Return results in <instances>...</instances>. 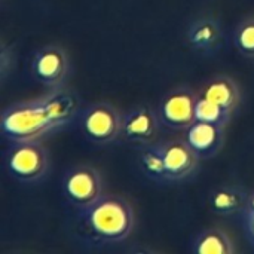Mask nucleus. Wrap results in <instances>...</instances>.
<instances>
[{
    "label": "nucleus",
    "instance_id": "f257e3e1",
    "mask_svg": "<svg viewBox=\"0 0 254 254\" xmlns=\"http://www.w3.org/2000/svg\"><path fill=\"white\" fill-rule=\"evenodd\" d=\"M79 95L65 88L13 103L1 113L0 128L4 138L15 141H40L46 135L70 125L80 115Z\"/></svg>",
    "mask_w": 254,
    "mask_h": 254
},
{
    "label": "nucleus",
    "instance_id": "f03ea898",
    "mask_svg": "<svg viewBox=\"0 0 254 254\" xmlns=\"http://www.w3.org/2000/svg\"><path fill=\"white\" fill-rule=\"evenodd\" d=\"M132 205L119 195H103L86 208L77 210L74 235L88 247L103 249L125 241L134 231Z\"/></svg>",
    "mask_w": 254,
    "mask_h": 254
},
{
    "label": "nucleus",
    "instance_id": "7ed1b4c3",
    "mask_svg": "<svg viewBox=\"0 0 254 254\" xmlns=\"http://www.w3.org/2000/svg\"><path fill=\"white\" fill-rule=\"evenodd\" d=\"M9 174L21 183L40 182L51 168L49 153L40 141H15L4 155Z\"/></svg>",
    "mask_w": 254,
    "mask_h": 254
},
{
    "label": "nucleus",
    "instance_id": "20e7f679",
    "mask_svg": "<svg viewBox=\"0 0 254 254\" xmlns=\"http://www.w3.org/2000/svg\"><path fill=\"white\" fill-rule=\"evenodd\" d=\"M122 116L124 113H121L112 103L98 101L80 110L79 127L88 141L106 146L121 138Z\"/></svg>",
    "mask_w": 254,
    "mask_h": 254
},
{
    "label": "nucleus",
    "instance_id": "39448f33",
    "mask_svg": "<svg viewBox=\"0 0 254 254\" xmlns=\"http://www.w3.org/2000/svg\"><path fill=\"white\" fill-rule=\"evenodd\" d=\"M61 189L67 202L76 210L89 207L104 195L101 174L91 165L71 167L63 179Z\"/></svg>",
    "mask_w": 254,
    "mask_h": 254
},
{
    "label": "nucleus",
    "instance_id": "423d86ee",
    "mask_svg": "<svg viewBox=\"0 0 254 254\" xmlns=\"http://www.w3.org/2000/svg\"><path fill=\"white\" fill-rule=\"evenodd\" d=\"M70 57L67 51L58 45H45L39 48L30 61L33 79L48 89L61 88L70 74Z\"/></svg>",
    "mask_w": 254,
    "mask_h": 254
},
{
    "label": "nucleus",
    "instance_id": "0eeeda50",
    "mask_svg": "<svg viewBox=\"0 0 254 254\" xmlns=\"http://www.w3.org/2000/svg\"><path fill=\"white\" fill-rule=\"evenodd\" d=\"M199 94L189 86H177L168 91L158 107L162 127L173 131H186L195 121V107Z\"/></svg>",
    "mask_w": 254,
    "mask_h": 254
},
{
    "label": "nucleus",
    "instance_id": "6e6552de",
    "mask_svg": "<svg viewBox=\"0 0 254 254\" xmlns=\"http://www.w3.org/2000/svg\"><path fill=\"white\" fill-rule=\"evenodd\" d=\"M161 121L158 110L149 104H138L128 109L122 116L121 140L134 146H149L156 141Z\"/></svg>",
    "mask_w": 254,
    "mask_h": 254
},
{
    "label": "nucleus",
    "instance_id": "1a4fd4ad",
    "mask_svg": "<svg viewBox=\"0 0 254 254\" xmlns=\"http://www.w3.org/2000/svg\"><path fill=\"white\" fill-rule=\"evenodd\" d=\"M159 144L164 155L168 182H180L195 173L201 158L195 153V150L188 144L185 138L161 141Z\"/></svg>",
    "mask_w": 254,
    "mask_h": 254
},
{
    "label": "nucleus",
    "instance_id": "9d476101",
    "mask_svg": "<svg viewBox=\"0 0 254 254\" xmlns=\"http://www.w3.org/2000/svg\"><path fill=\"white\" fill-rule=\"evenodd\" d=\"M225 129L226 127L217 124L195 121L185 131V140L201 159H210L222 150L226 141Z\"/></svg>",
    "mask_w": 254,
    "mask_h": 254
},
{
    "label": "nucleus",
    "instance_id": "9b49d317",
    "mask_svg": "<svg viewBox=\"0 0 254 254\" xmlns=\"http://www.w3.org/2000/svg\"><path fill=\"white\" fill-rule=\"evenodd\" d=\"M223 30L220 22L211 16L195 19L186 30V40L192 49L199 52H214L220 46Z\"/></svg>",
    "mask_w": 254,
    "mask_h": 254
},
{
    "label": "nucleus",
    "instance_id": "f8f14e48",
    "mask_svg": "<svg viewBox=\"0 0 254 254\" xmlns=\"http://www.w3.org/2000/svg\"><path fill=\"white\" fill-rule=\"evenodd\" d=\"M199 97H204L213 103H216L217 106L229 110L231 113H234L237 110V107L240 106L241 101V91L238 83L225 74H219L216 77H213L211 80H208L201 92Z\"/></svg>",
    "mask_w": 254,
    "mask_h": 254
},
{
    "label": "nucleus",
    "instance_id": "ddd939ff",
    "mask_svg": "<svg viewBox=\"0 0 254 254\" xmlns=\"http://www.w3.org/2000/svg\"><path fill=\"white\" fill-rule=\"evenodd\" d=\"M250 193L238 185H222L210 195V207L219 216L243 213Z\"/></svg>",
    "mask_w": 254,
    "mask_h": 254
},
{
    "label": "nucleus",
    "instance_id": "4468645a",
    "mask_svg": "<svg viewBox=\"0 0 254 254\" xmlns=\"http://www.w3.org/2000/svg\"><path fill=\"white\" fill-rule=\"evenodd\" d=\"M192 252L195 254H234L237 250L234 241L225 231L208 228L193 238Z\"/></svg>",
    "mask_w": 254,
    "mask_h": 254
},
{
    "label": "nucleus",
    "instance_id": "2eb2a0df",
    "mask_svg": "<svg viewBox=\"0 0 254 254\" xmlns=\"http://www.w3.org/2000/svg\"><path fill=\"white\" fill-rule=\"evenodd\" d=\"M140 167L150 180L167 183V170L164 162V155L159 143H152L149 146H143L140 152Z\"/></svg>",
    "mask_w": 254,
    "mask_h": 254
},
{
    "label": "nucleus",
    "instance_id": "dca6fc26",
    "mask_svg": "<svg viewBox=\"0 0 254 254\" xmlns=\"http://www.w3.org/2000/svg\"><path fill=\"white\" fill-rule=\"evenodd\" d=\"M234 113H231L229 110L217 106L216 103L204 98V97H198L196 101V107H195V116L196 121H202V122H210V124H217L222 127H228V124L231 122Z\"/></svg>",
    "mask_w": 254,
    "mask_h": 254
},
{
    "label": "nucleus",
    "instance_id": "f3484780",
    "mask_svg": "<svg viewBox=\"0 0 254 254\" xmlns=\"http://www.w3.org/2000/svg\"><path fill=\"white\" fill-rule=\"evenodd\" d=\"M234 45L247 58H254V16L243 19L234 31Z\"/></svg>",
    "mask_w": 254,
    "mask_h": 254
},
{
    "label": "nucleus",
    "instance_id": "a211bd4d",
    "mask_svg": "<svg viewBox=\"0 0 254 254\" xmlns=\"http://www.w3.org/2000/svg\"><path fill=\"white\" fill-rule=\"evenodd\" d=\"M241 214H243V225H244L247 238L252 241V244H254V192L250 193L247 204Z\"/></svg>",
    "mask_w": 254,
    "mask_h": 254
}]
</instances>
